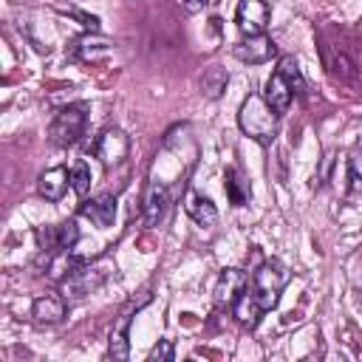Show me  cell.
<instances>
[{
  "instance_id": "1",
  "label": "cell",
  "mask_w": 362,
  "mask_h": 362,
  "mask_svg": "<svg viewBox=\"0 0 362 362\" xmlns=\"http://www.w3.org/2000/svg\"><path fill=\"white\" fill-rule=\"evenodd\" d=\"M238 124L240 130L257 141V144H272L280 127V113L260 96V93H249L238 110Z\"/></svg>"
},
{
  "instance_id": "2",
  "label": "cell",
  "mask_w": 362,
  "mask_h": 362,
  "mask_svg": "<svg viewBox=\"0 0 362 362\" xmlns=\"http://www.w3.org/2000/svg\"><path fill=\"white\" fill-rule=\"evenodd\" d=\"M113 272V263L107 257H99V260H90V263H79L74 272H68L59 283V294L71 303H79L82 297H88L90 291H96Z\"/></svg>"
},
{
  "instance_id": "3",
  "label": "cell",
  "mask_w": 362,
  "mask_h": 362,
  "mask_svg": "<svg viewBox=\"0 0 362 362\" xmlns=\"http://www.w3.org/2000/svg\"><path fill=\"white\" fill-rule=\"evenodd\" d=\"M85 127H88V105H82V102L65 105L57 110V116L48 127V141L54 147H71L79 141Z\"/></svg>"
},
{
  "instance_id": "4",
  "label": "cell",
  "mask_w": 362,
  "mask_h": 362,
  "mask_svg": "<svg viewBox=\"0 0 362 362\" xmlns=\"http://www.w3.org/2000/svg\"><path fill=\"white\" fill-rule=\"evenodd\" d=\"M286 280H288V274H286V266L280 260H263L255 269V274H252V291L257 294V300H260V305L266 311L277 305Z\"/></svg>"
},
{
  "instance_id": "5",
  "label": "cell",
  "mask_w": 362,
  "mask_h": 362,
  "mask_svg": "<svg viewBox=\"0 0 362 362\" xmlns=\"http://www.w3.org/2000/svg\"><path fill=\"white\" fill-rule=\"evenodd\" d=\"M90 153H93L105 167H119V164L127 158V153H130V139H127V133L119 130V127H105V130L96 136V141L90 144Z\"/></svg>"
},
{
  "instance_id": "6",
  "label": "cell",
  "mask_w": 362,
  "mask_h": 362,
  "mask_svg": "<svg viewBox=\"0 0 362 362\" xmlns=\"http://www.w3.org/2000/svg\"><path fill=\"white\" fill-rule=\"evenodd\" d=\"M246 286H249V274L243 269H223L218 283H215V288H212L215 305L218 308H232L235 300L246 291Z\"/></svg>"
},
{
  "instance_id": "7",
  "label": "cell",
  "mask_w": 362,
  "mask_h": 362,
  "mask_svg": "<svg viewBox=\"0 0 362 362\" xmlns=\"http://www.w3.org/2000/svg\"><path fill=\"white\" fill-rule=\"evenodd\" d=\"M167 206H170V189L164 181L158 178H150L147 181V189H144V198H141V212H144V223L147 226H158L167 215Z\"/></svg>"
},
{
  "instance_id": "8",
  "label": "cell",
  "mask_w": 362,
  "mask_h": 362,
  "mask_svg": "<svg viewBox=\"0 0 362 362\" xmlns=\"http://www.w3.org/2000/svg\"><path fill=\"white\" fill-rule=\"evenodd\" d=\"M235 25L243 37L246 34H263L269 25V6L263 0H240L235 8Z\"/></svg>"
},
{
  "instance_id": "9",
  "label": "cell",
  "mask_w": 362,
  "mask_h": 362,
  "mask_svg": "<svg viewBox=\"0 0 362 362\" xmlns=\"http://www.w3.org/2000/svg\"><path fill=\"white\" fill-rule=\"evenodd\" d=\"M232 57L246 65H260L274 57V42L266 34H246L240 42L232 45Z\"/></svg>"
},
{
  "instance_id": "10",
  "label": "cell",
  "mask_w": 362,
  "mask_h": 362,
  "mask_svg": "<svg viewBox=\"0 0 362 362\" xmlns=\"http://www.w3.org/2000/svg\"><path fill=\"white\" fill-rule=\"evenodd\" d=\"M320 54H322V65L328 68V74L334 79H339V82H356L359 79V65L345 51H339L337 45L322 42L320 45Z\"/></svg>"
},
{
  "instance_id": "11",
  "label": "cell",
  "mask_w": 362,
  "mask_h": 362,
  "mask_svg": "<svg viewBox=\"0 0 362 362\" xmlns=\"http://www.w3.org/2000/svg\"><path fill=\"white\" fill-rule=\"evenodd\" d=\"M79 215L88 218L96 229H107V226L113 223V218H116V195L102 192V195H96V198H90V201H82Z\"/></svg>"
},
{
  "instance_id": "12",
  "label": "cell",
  "mask_w": 362,
  "mask_h": 362,
  "mask_svg": "<svg viewBox=\"0 0 362 362\" xmlns=\"http://www.w3.org/2000/svg\"><path fill=\"white\" fill-rule=\"evenodd\" d=\"M68 187H71V170H65L62 164L59 167H48L45 173H40V181H37L40 198L57 204V201H62V195L68 192Z\"/></svg>"
},
{
  "instance_id": "13",
  "label": "cell",
  "mask_w": 362,
  "mask_h": 362,
  "mask_svg": "<svg viewBox=\"0 0 362 362\" xmlns=\"http://www.w3.org/2000/svg\"><path fill=\"white\" fill-rule=\"evenodd\" d=\"M65 305L68 300L65 297H57V294H42L34 300L31 305V317L37 325H57L65 320Z\"/></svg>"
},
{
  "instance_id": "14",
  "label": "cell",
  "mask_w": 362,
  "mask_h": 362,
  "mask_svg": "<svg viewBox=\"0 0 362 362\" xmlns=\"http://www.w3.org/2000/svg\"><path fill=\"white\" fill-rule=\"evenodd\" d=\"M184 209H187V215H189L198 226H215V223H218V209H215V204H212L206 195L195 192V189H187V195H184Z\"/></svg>"
},
{
  "instance_id": "15",
  "label": "cell",
  "mask_w": 362,
  "mask_h": 362,
  "mask_svg": "<svg viewBox=\"0 0 362 362\" xmlns=\"http://www.w3.org/2000/svg\"><path fill=\"white\" fill-rule=\"evenodd\" d=\"M232 314H235V320L240 322V325H246V328H257V322H260V317L266 314V308L260 305V300H257V294L246 286V291L235 300V305H232Z\"/></svg>"
},
{
  "instance_id": "16",
  "label": "cell",
  "mask_w": 362,
  "mask_h": 362,
  "mask_svg": "<svg viewBox=\"0 0 362 362\" xmlns=\"http://www.w3.org/2000/svg\"><path fill=\"white\" fill-rule=\"evenodd\" d=\"M223 192H226L232 206H246L252 201V187H249L246 175L238 167H226V173H223Z\"/></svg>"
},
{
  "instance_id": "17",
  "label": "cell",
  "mask_w": 362,
  "mask_h": 362,
  "mask_svg": "<svg viewBox=\"0 0 362 362\" xmlns=\"http://www.w3.org/2000/svg\"><path fill=\"white\" fill-rule=\"evenodd\" d=\"M110 48H113V42L107 37H102L99 31H90V34H85V37H79L74 42V54L79 59H85V62H96V59L107 57Z\"/></svg>"
},
{
  "instance_id": "18",
  "label": "cell",
  "mask_w": 362,
  "mask_h": 362,
  "mask_svg": "<svg viewBox=\"0 0 362 362\" xmlns=\"http://www.w3.org/2000/svg\"><path fill=\"white\" fill-rule=\"evenodd\" d=\"M263 99L277 110V113H286L291 107V99H294V90L288 88V82L274 71L269 79H266V90H263Z\"/></svg>"
},
{
  "instance_id": "19",
  "label": "cell",
  "mask_w": 362,
  "mask_h": 362,
  "mask_svg": "<svg viewBox=\"0 0 362 362\" xmlns=\"http://www.w3.org/2000/svg\"><path fill=\"white\" fill-rule=\"evenodd\" d=\"M130 322H133V314L124 311V314L116 320L113 331H110L107 354H110L113 359H127V356H130V339H127V334H130Z\"/></svg>"
},
{
  "instance_id": "20",
  "label": "cell",
  "mask_w": 362,
  "mask_h": 362,
  "mask_svg": "<svg viewBox=\"0 0 362 362\" xmlns=\"http://www.w3.org/2000/svg\"><path fill=\"white\" fill-rule=\"evenodd\" d=\"M198 85H201V93L206 99H221L223 90H226V85H229V74L221 65H209V68H204Z\"/></svg>"
},
{
  "instance_id": "21",
  "label": "cell",
  "mask_w": 362,
  "mask_h": 362,
  "mask_svg": "<svg viewBox=\"0 0 362 362\" xmlns=\"http://www.w3.org/2000/svg\"><path fill=\"white\" fill-rule=\"evenodd\" d=\"M277 74L288 82V88L294 90V96H303V93H305V76H303L300 62H297L294 57H280V62H277Z\"/></svg>"
},
{
  "instance_id": "22",
  "label": "cell",
  "mask_w": 362,
  "mask_h": 362,
  "mask_svg": "<svg viewBox=\"0 0 362 362\" xmlns=\"http://www.w3.org/2000/svg\"><path fill=\"white\" fill-rule=\"evenodd\" d=\"M90 167L85 164V161H76L74 167H71V189L79 195V198H85L88 192H90Z\"/></svg>"
},
{
  "instance_id": "23",
  "label": "cell",
  "mask_w": 362,
  "mask_h": 362,
  "mask_svg": "<svg viewBox=\"0 0 362 362\" xmlns=\"http://www.w3.org/2000/svg\"><path fill=\"white\" fill-rule=\"evenodd\" d=\"M348 187H351V192H362V144H356L351 150V158H348Z\"/></svg>"
},
{
  "instance_id": "24",
  "label": "cell",
  "mask_w": 362,
  "mask_h": 362,
  "mask_svg": "<svg viewBox=\"0 0 362 362\" xmlns=\"http://www.w3.org/2000/svg\"><path fill=\"white\" fill-rule=\"evenodd\" d=\"M175 356V351H173V342L170 339H161L153 351H150V362H156V359H164V362H170Z\"/></svg>"
},
{
  "instance_id": "25",
  "label": "cell",
  "mask_w": 362,
  "mask_h": 362,
  "mask_svg": "<svg viewBox=\"0 0 362 362\" xmlns=\"http://www.w3.org/2000/svg\"><path fill=\"white\" fill-rule=\"evenodd\" d=\"M71 17H76L88 31H99V17H93V14H85V11H79V8H65Z\"/></svg>"
},
{
  "instance_id": "26",
  "label": "cell",
  "mask_w": 362,
  "mask_h": 362,
  "mask_svg": "<svg viewBox=\"0 0 362 362\" xmlns=\"http://www.w3.org/2000/svg\"><path fill=\"white\" fill-rule=\"evenodd\" d=\"M209 3H212V0H184V8H187L189 14H198V11H204Z\"/></svg>"
}]
</instances>
